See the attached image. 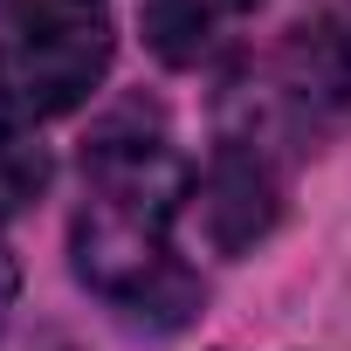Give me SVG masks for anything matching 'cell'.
<instances>
[{
  "label": "cell",
  "instance_id": "cell-1",
  "mask_svg": "<svg viewBox=\"0 0 351 351\" xmlns=\"http://www.w3.org/2000/svg\"><path fill=\"white\" fill-rule=\"evenodd\" d=\"M193 200V172L172 152L165 117L124 104L83 152V207L69 221V269L83 289L152 330H186L200 276L172 255V221Z\"/></svg>",
  "mask_w": 351,
  "mask_h": 351
},
{
  "label": "cell",
  "instance_id": "cell-2",
  "mask_svg": "<svg viewBox=\"0 0 351 351\" xmlns=\"http://www.w3.org/2000/svg\"><path fill=\"white\" fill-rule=\"evenodd\" d=\"M351 124V0H324L310 21L282 35L262 69V97L248 90V124L269 145H303Z\"/></svg>",
  "mask_w": 351,
  "mask_h": 351
},
{
  "label": "cell",
  "instance_id": "cell-3",
  "mask_svg": "<svg viewBox=\"0 0 351 351\" xmlns=\"http://www.w3.org/2000/svg\"><path fill=\"white\" fill-rule=\"evenodd\" d=\"M117 21L104 0H21V28L8 49V76L21 117H69L110 76Z\"/></svg>",
  "mask_w": 351,
  "mask_h": 351
},
{
  "label": "cell",
  "instance_id": "cell-4",
  "mask_svg": "<svg viewBox=\"0 0 351 351\" xmlns=\"http://www.w3.org/2000/svg\"><path fill=\"white\" fill-rule=\"evenodd\" d=\"M282 145L255 138V131H228L193 186V207H200V234L214 255H248L269 241V228L282 221Z\"/></svg>",
  "mask_w": 351,
  "mask_h": 351
},
{
  "label": "cell",
  "instance_id": "cell-5",
  "mask_svg": "<svg viewBox=\"0 0 351 351\" xmlns=\"http://www.w3.org/2000/svg\"><path fill=\"white\" fill-rule=\"evenodd\" d=\"M248 8L255 0H145V42H152L158 62L193 69V62H207L228 42V28Z\"/></svg>",
  "mask_w": 351,
  "mask_h": 351
},
{
  "label": "cell",
  "instance_id": "cell-6",
  "mask_svg": "<svg viewBox=\"0 0 351 351\" xmlns=\"http://www.w3.org/2000/svg\"><path fill=\"white\" fill-rule=\"evenodd\" d=\"M42 180H49V158L35 145H0V221L21 214L42 193Z\"/></svg>",
  "mask_w": 351,
  "mask_h": 351
},
{
  "label": "cell",
  "instance_id": "cell-7",
  "mask_svg": "<svg viewBox=\"0 0 351 351\" xmlns=\"http://www.w3.org/2000/svg\"><path fill=\"white\" fill-rule=\"evenodd\" d=\"M14 117H21V97H14V76H8V56H0V145H14Z\"/></svg>",
  "mask_w": 351,
  "mask_h": 351
},
{
  "label": "cell",
  "instance_id": "cell-8",
  "mask_svg": "<svg viewBox=\"0 0 351 351\" xmlns=\"http://www.w3.org/2000/svg\"><path fill=\"white\" fill-rule=\"evenodd\" d=\"M8 310H14V262L0 255V330H8Z\"/></svg>",
  "mask_w": 351,
  "mask_h": 351
}]
</instances>
